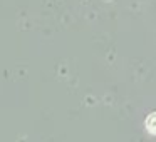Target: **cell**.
I'll use <instances>...</instances> for the list:
<instances>
[{
  "label": "cell",
  "mask_w": 156,
  "mask_h": 142,
  "mask_svg": "<svg viewBox=\"0 0 156 142\" xmlns=\"http://www.w3.org/2000/svg\"><path fill=\"white\" fill-rule=\"evenodd\" d=\"M146 129H148V132L156 135V112H153L146 117Z\"/></svg>",
  "instance_id": "cell-1"
}]
</instances>
